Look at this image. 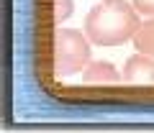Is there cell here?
Here are the masks:
<instances>
[{"mask_svg": "<svg viewBox=\"0 0 154 133\" xmlns=\"http://www.w3.org/2000/svg\"><path fill=\"white\" fill-rule=\"evenodd\" d=\"M139 26V10L126 0H103L100 5L90 8L85 18V33L98 46H121L134 41Z\"/></svg>", "mask_w": 154, "mask_h": 133, "instance_id": "6da1fadb", "label": "cell"}, {"mask_svg": "<svg viewBox=\"0 0 154 133\" xmlns=\"http://www.w3.org/2000/svg\"><path fill=\"white\" fill-rule=\"evenodd\" d=\"M134 8H136L139 13H144V16H154V0H131Z\"/></svg>", "mask_w": 154, "mask_h": 133, "instance_id": "52a82bcc", "label": "cell"}, {"mask_svg": "<svg viewBox=\"0 0 154 133\" xmlns=\"http://www.w3.org/2000/svg\"><path fill=\"white\" fill-rule=\"evenodd\" d=\"M121 74L126 84H154V56L136 51L134 56H128Z\"/></svg>", "mask_w": 154, "mask_h": 133, "instance_id": "3957f363", "label": "cell"}, {"mask_svg": "<svg viewBox=\"0 0 154 133\" xmlns=\"http://www.w3.org/2000/svg\"><path fill=\"white\" fill-rule=\"evenodd\" d=\"M121 82L123 74H118V69L108 61H90L82 69V84H88V87H113Z\"/></svg>", "mask_w": 154, "mask_h": 133, "instance_id": "277c9868", "label": "cell"}, {"mask_svg": "<svg viewBox=\"0 0 154 133\" xmlns=\"http://www.w3.org/2000/svg\"><path fill=\"white\" fill-rule=\"evenodd\" d=\"M90 64V39L85 31L57 28L54 33V72L59 77L77 74Z\"/></svg>", "mask_w": 154, "mask_h": 133, "instance_id": "7a4b0ae2", "label": "cell"}, {"mask_svg": "<svg viewBox=\"0 0 154 133\" xmlns=\"http://www.w3.org/2000/svg\"><path fill=\"white\" fill-rule=\"evenodd\" d=\"M134 46H136V51H141V54L154 56V16H149V21H144L141 26H139L136 36H134Z\"/></svg>", "mask_w": 154, "mask_h": 133, "instance_id": "5b68a950", "label": "cell"}, {"mask_svg": "<svg viewBox=\"0 0 154 133\" xmlns=\"http://www.w3.org/2000/svg\"><path fill=\"white\" fill-rule=\"evenodd\" d=\"M72 10H75V3L72 0H54V21L57 23H64L72 16Z\"/></svg>", "mask_w": 154, "mask_h": 133, "instance_id": "8992f818", "label": "cell"}]
</instances>
